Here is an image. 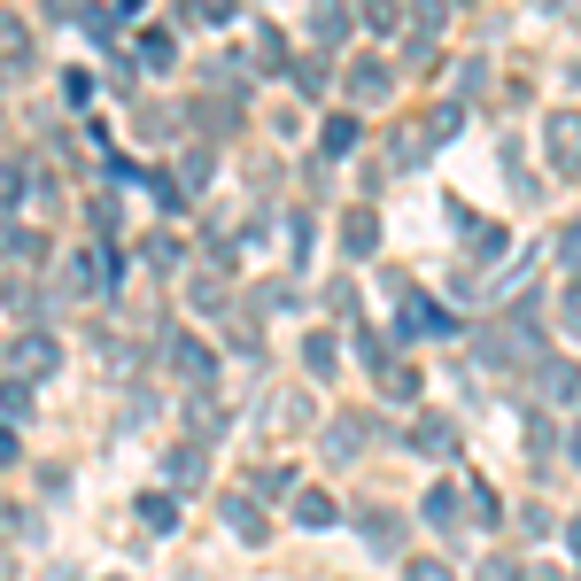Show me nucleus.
<instances>
[{
  "mask_svg": "<svg viewBox=\"0 0 581 581\" xmlns=\"http://www.w3.org/2000/svg\"><path fill=\"white\" fill-rule=\"evenodd\" d=\"M9 365H16V380H47V372L62 365V349H55V334H24V342L9 349Z\"/></svg>",
  "mask_w": 581,
  "mask_h": 581,
  "instance_id": "1",
  "label": "nucleus"
},
{
  "mask_svg": "<svg viewBox=\"0 0 581 581\" xmlns=\"http://www.w3.org/2000/svg\"><path fill=\"white\" fill-rule=\"evenodd\" d=\"M550 163H558L566 179L581 171V117H573V109H558V117H550Z\"/></svg>",
  "mask_w": 581,
  "mask_h": 581,
  "instance_id": "2",
  "label": "nucleus"
},
{
  "mask_svg": "<svg viewBox=\"0 0 581 581\" xmlns=\"http://www.w3.org/2000/svg\"><path fill=\"white\" fill-rule=\"evenodd\" d=\"M24 62H32V24L0 16V70H24Z\"/></svg>",
  "mask_w": 581,
  "mask_h": 581,
  "instance_id": "3",
  "label": "nucleus"
},
{
  "mask_svg": "<svg viewBox=\"0 0 581 581\" xmlns=\"http://www.w3.org/2000/svg\"><path fill=\"white\" fill-rule=\"evenodd\" d=\"M39 248H47V233H39V225H0V257H9V264H32Z\"/></svg>",
  "mask_w": 581,
  "mask_h": 581,
  "instance_id": "4",
  "label": "nucleus"
},
{
  "mask_svg": "<svg viewBox=\"0 0 581 581\" xmlns=\"http://www.w3.org/2000/svg\"><path fill=\"white\" fill-rule=\"evenodd\" d=\"M171 365H179L187 380H210V372H217V357H210V349H202L194 334H179V342H171Z\"/></svg>",
  "mask_w": 581,
  "mask_h": 581,
  "instance_id": "5",
  "label": "nucleus"
},
{
  "mask_svg": "<svg viewBox=\"0 0 581 581\" xmlns=\"http://www.w3.org/2000/svg\"><path fill=\"white\" fill-rule=\"evenodd\" d=\"M295 527H334V496L303 488V496H295Z\"/></svg>",
  "mask_w": 581,
  "mask_h": 581,
  "instance_id": "6",
  "label": "nucleus"
},
{
  "mask_svg": "<svg viewBox=\"0 0 581 581\" xmlns=\"http://www.w3.org/2000/svg\"><path fill=\"white\" fill-rule=\"evenodd\" d=\"M225 520H233V535H240V543H264V520H257V505H248V496H233Z\"/></svg>",
  "mask_w": 581,
  "mask_h": 581,
  "instance_id": "7",
  "label": "nucleus"
},
{
  "mask_svg": "<svg viewBox=\"0 0 581 581\" xmlns=\"http://www.w3.org/2000/svg\"><path fill=\"white\" fill-rule=\"evenodd\" d=\"M419 450H427V458H450V450H458V427H450V419H419Z\"/></svg>",
  "mask_w": 581,
  "mask_h": 581,
  "instance_id": "8",
  "label": "nucleus"
},
{
  "mask_svg": "<svg viewBox=\"0 0 581 581\" xmlns=\"http://www.w3.org/2000/svg\"><path fill=\"white\" fill-rule=\"evenodd\" d=\"M140 520H147L155 535H171V527H179V505H171V496H140Z\"/></svg>",
  "mask_w": 581,
  "mask_h": 581,
  "instance_id": "9",
  "label": "nucleus"
},
{
  "mask_svg": "<svg viewBox=\"0 0 581 581\" xmlns=\"http://www.w3.org/2000/svg\"><path fill=\"white\" fill-rule=\"evenodd\" d=\"M0 411H9V419H24V411H32V380H16V372L0 380Z\"/></svg>",
  "mask_w": 581,
  "mask_h": 581,
  "instance_id": "10",
  "label": "nucleus"
},
{
  "mask_svg": "<svg viewBox=\"0 0 581 581\" xmlns=\"http://www.w3.org/2000/svg\"><path fill=\"white\" fill-rule=\"evenodd\" d=\"M357 147V117H334V124H325V155H349Z\"/></svg>",
  "mask_w": 581,
  "mask_h": 581,
  "instance_id": "11",
  "label": "nucleus"
},
{
  "mask_svg": "<svg viewBox=\"0 0 581 581\" xmlns=\"http://www.w3.org/2000/svg\"><path fill=\"white\" fill-rule=\"evenodd\" d=\"M427 520H435V527H458V488H435V496H427Z\"/></svg>",
  "mask_w": 581,
  "mask_h": 581,
  "instance_id": "12",
  "label": "nucleus"
},
{
  "mask_svg": "<svg viewBox=\"0 0 581 581\" xmlns=\"http://www.w3.org/2000/svg\"><path fill=\"white\" fill-rule=\"evenodd\" d=\"M543 388H550V395H558V403H566V395H573V388H581V372H573V365H543Z\"/></svg>",
  "mask_w": 581,
  "mask_h": 581,
  "instance_id": "13",
  "label": "nucleus"
},
{
  "mask_svg": "<svg viewBox=\"0 0 581 581\" xmlns=\"http://www.w3.org/2000/svg\"><path fill=\"white\" fill-rule=\"evenodd\" d=\"M349 86L372 102V94H388V70H380V62H357V78H349Z\"/></svg>",
  "mask_w": 581,
  "mask_h": 581,
  "instance_id": "14",
  "label": "nucleus"
},
{
  "mask_svg": "<svg viewBox=\"0 0 581 581\" xmlns=\"http://www.w3.org/2000/svg\"><path fill=\"white\" fill-rule=\"evenodd\" d=\"M465 512H473V527H496V496L473 481V496H465Z\"/></svg>",
  "mask_w": 581,
  "mask_h": 581,
  "instance_id": "15",
  "label": "nucleus"
},
{
  "mask_svg": "<svg viewBox=\"0 0 581 581\" xmlns=\"http://www.w3.org/2000/svg\"><path fill=\"white\" fill-rule=\"evenodd\" d=\"M342 233H349V248H357V257H365V248H372V240H380V225H372V217H365V210H357V217H349V225H342Z\"/></svg>",
  "mask_w": 581,
  "mask_h": 581,
  "instance_id": "16",
  "label": "nucleus"
},
{
  "mask_svg": "<svg viewBox=\"0 0 581 581\" xmlns=\"http://www.w3.org/2000/svg\"><path fill=\"white\" fill-rule=\"evenodd\" d=\"M303 357H310V372H334V342H325V334H310Z\"/></svg>",
  "mask_w": 581,
  "mask_h": 581,
  "instance_id": "17",
  "label": "nucleus"
},
{
  "mask_svg": "<svg viewBox=\"0 0 581 581\" xmlns=\"http://www.w3.org/2000/svg\"><path fill=\"white\" fill-rule=\"evenodd\" d=\"M318 39H342V0H318Z\"/></svg>",
  "mask_w": 581,
  "mask_h": 581,
  "instance_id": "18",
  "label": "nucleus"
},
{
  "mask_svg": "<svg viewBox=\"0 0 581 581\" xmlns=\"http://www.w3.org/2000/svg\"><path fill=\"white\" fill-rule=\"evenodd\" d=\"M257 62H264V70H280V62H287V47H280V32H257Z\"/></svg>",
  "mask_w": 581,
  "mask_h": 581,
  "instance_id": "19",
  "label": "nucleus"
},
{
  "mask_svg": "<svg viewBox=\"0 0 581 581\" xmlns=\"http://www.w3.org/2000/svg\"><path fill=\"white\" fill-rule=\"evenodd\" d=\"M171 481H202V450H171Z\"/></svg>",
  "mask_w": 581,
  "mask_h": 581,
  "instance_id": "20",
  "label": "nucleus"
},
{
  "mask_svg": "<svg viewBox=\"0 0 581 581\" xmlns=\"http://www.w3.org/2000/svg\"><path fill=\"white\" fill-rule=\"evenodd\" d=\"M194 24H233V0H194Z\"/></svg>",
  "mask_w": 581,
  "mask_h": 581,
  "instance_id": "21",
  "label": "nucleus"
},
{
  "mask_svg": "<svg viewBox=\"0 0 581 581\" xmlns=\"http://www.w3.org/2000/svg\"><path fill=\"white\" fill-rule=\"evenodd\" d=\"M140 62H147V70H171V39H163V32H155V39L140 47Z\"/></svg>",
  "mask_w": 581,
  "mask_h": 581,
  "instance_id": "22",
  "label": "nucleus"
},
{
  "mask_svg": "<svg viewBox=\"0 0 581 581\" xmlns=\"http://www.w3.org/2000/svg\"><path fill=\"white\" fill-rule=\"evenodd\" d=\"M16 202H24V179L9 171V163H0V210H16Z\"/></svg>",
  "mask_w": 581,
  "mask_h": 581,
  "instance_id": "23",
  "label": "nucleus"
},
{
  "mask_svg": "<svg viewBox=\"0 0 581 581\" xmlns=\"http://www.w3.org/2000/svg\"><path fill=\"white\" fill-rule=\"evenodd\" d=\"M357 9L372 16V32H388V24H395V0H357Z\"/></svg>",
  "mask_w": 581,
  "mask_h": 581,
  "instance_id": "24",
  "label": "nucleus"
},
{
  "mask_svg": "<svg viewBox=\"0 0 581 581\" xmlns=\"http://www.w3.org/2000/svg\"><path fill=\"white\" fill-rule=\"evenodd\" d=\"M411 581H450V573H442L435 558H419V566H411Z\"/></svg>",
  "mask_w": 581,
  "mask_h": 581,
  "instance_id": "25",
  "label": "nucleus"
},
{
  "mask_svg": "<svg viewBox=\"0 0 581 581\" xmlns=\"http://www.w3.org/2000/svg\"><path fill=\"white\" fill-rule=\"evenodd\" d=\"M0 465H16V435L9 427H0Z\"/></svg>",
  "mask_w": 581,
  "mask_h": 581,
  "instance_id": "26",
  "label": "nucleus"
},
{
  "mask_svg": "<svg viewBox=\"0 0 581 581\" xmlns=\"http://www.w3.org/2000/svg\"><path fill=\"white\" fill-rule=\"evenodd\" d=\"M481 581H520V566H488V573H481Z\"/></svg>",
  "mask_w": 581,
  "mask_h": 581,
  "instance_id": "27",
  "label": "nucleus"
},
{
  "mask_svg": "<svg viewBox=\"0 0 581 581\" xmlns=\"http://www.w3.org/2000/svg\"><path fill=\"white\" fill-rule=\"evenodd\" d=\"M573 550H581V527H573Z\"/></svg>",
  "mask_w": 581,
  "mask_h": 581,
  "instance_id": "28",
  "label": "nucleus"
}]
</instances>
